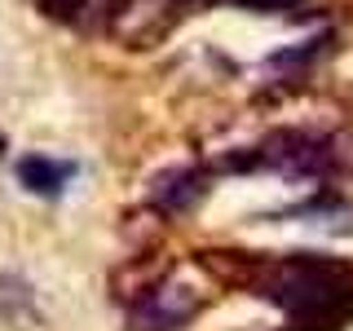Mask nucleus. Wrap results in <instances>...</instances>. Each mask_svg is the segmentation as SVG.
Masks as SVG:
<instances>
[{
  "label": "nucleus",
  "instance_id": "obj_1",
  "mask_svg": "<svg viewBox=\"0 0 353 331\" xmlns=\"http://www.w3.org/2000/svg\"><path fill=\"white\" fill-rule=\"evenodd\" d=\"M252 292L279 305L292 318V331H336L353 318V270L314 252L265 261Z\"/></svg>",
  "mask_w": 353,
  "mask_h": 331
},
{
  "label": "nucleus",
  "instance_id": "obj_2",
  "mask_svg": "<svg viewBox=\"0 0 353 331\" xmlns=\"http://www.w3.org/2000/svg\"><path fill=\"white\" fill-rule=\"evenodd\" d=\"M199 314V296L190 287H146L128 305V327L132 331H181Z\"/></svg>",
  "mask_w": 353,
  "mask_h": 331
},
{
  "label": "nucleus",
  "instance_id": "obj_3",
  "mask_svg": "<svg viewBox=\"0 0 353 331\" xmlns=\"http://www.w3.org/2000/svg\"><path fill=\"white\" fill-rule=\"evenodd\" d=\"M208 194V172L203 168H168L154 177L150 185V203L159 208V212H190L194 203H203Z\"/></svg>",
  "mask_w": 353,
  "mask_h": 331
},
{
  "label": "nucleus",
  "instance_id": "obj_4",
  "mask_svg": "<svg viewBox=\"0 0 353 331\" xmlns=\"http://www.w3.org/2000/svg\"><path fill=\"white\" fill-rule=\"evenodd\" d=\"M71 177H75V163L71 159H49V154H22V159H18V181L27 185L31 194L53 199V194L66 190Z\"/></svg>",
  "mask_w": 353,
  "mask_h": 331
},
{
  "label": "nucleus",
  "instance_id": "obj_5",
  "mask_svg": "<svg viewBox=\"0 0 353 331\" xmlns=\"http://www.w3.org/2000/svg\"><path fill=\"white\" fill-rule=\"evenodd\" d=\"M0 318H5V323L31 318V292H27L22 279H0Z\"/></svg>",
  "mask_w": 353,
  "mask_h": 331
},
{
  "label": "nucleus",
  "instance_id": "obj_6",
  "mask_svg": "<svg viewBox=\"0 0 353 331\" xmlns=\"http://www.w3.org/2000/svg\"><path fill=\"white\" fill-rule=\"evenodd\" d=\"M331 44V36H318V40H305L301 49H283V53H274L270 58V66H309Z\"/></svg>",
  "mask_w": 353,
  "mask_h": 331
},
{
  "label": "nucleus",
  "instance_id": "obj_7",
  "mask_svg": "<svg viewBox=\"0 0 353 331\" xmlns=\"http://www.w3.org/2000/svg\"><path fill=\"white\" fill-rule=\"evenodd\" d=\"M84 5H88V0H40V9L49 18H58V22H75Z\"/></svg>",
  "mask_w": 353,
  "mask_h": 331
},
{
  "label": "nucleus",
  "instance_id": "obj_8",
  "mask_svg": "<svg viewBox=\"0 0 353 331\" xmlns=\"http://www.w3.org/2000/svg\"><path fill=\"white\" fill-rule=\"evenodd\" d=\"M234 9H252V14H287V9H296L301 0H230Z\"/></svg>",
  "mask_w": 353,
  "mask_h": 331
}]
</instances>
